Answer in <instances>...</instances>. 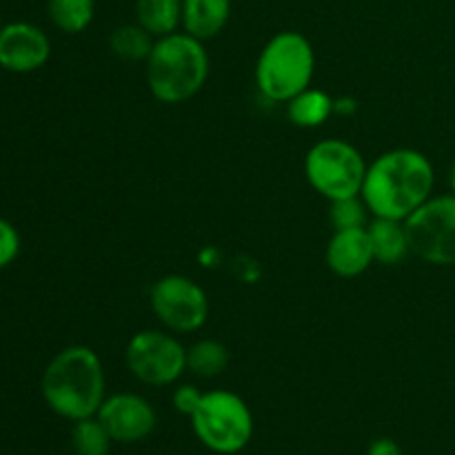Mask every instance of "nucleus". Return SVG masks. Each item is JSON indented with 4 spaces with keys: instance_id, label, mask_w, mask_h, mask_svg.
I'll use <instances>...</instances> for the list:
<instances>
[{
    "instance_id": "obj_24",
    "label": "nucleus",
    "mask_w": 455,
    "mask_h": 455,
    "mask_svg": "<svg viewBox=\"0 0 455 455\" xmlns=\"http://www.w3.org/2000/svg\"><path fill=\"white\" fill-rule=\"evenodd\" d=\"M367 455H404L403 447L391 438H378L369 444Z\"/></svg>"
},
{
    "instance_id": "obj_9",
    "label": "nucleus",
    "mask_w": 455,
    "mask_h": 455,
    "mask_svg": "<svg viewBox=\"0 0 455 455\" xmlns=\"http://www.w3.org/2000/svg\"><path fill=\"white\" fill-rule=\"evenodd\" d=\"M149 305L160 324L172 333L200 331L209 318L207 291L182 274L156 280L149 291Z\"/></svg>"
},
{
    "instance_id": "obj_19",
    "label": "nucleus",
    "mask_w": 455,
    "mask_h": 455,
    "mask_svg": "<svg viewBox=\"0 0 455 455\" xmlns=\"http://www.w3.org/2000/svg\"><path fill=\"white\" fill-rule=\"evenodd\" d=\"M47 12L62 34H83L96 16V0H49Z\"/></svg>"
},
{
    "instance_id": "obj_13",
    "label": "nucleus",
    "mask_w": 455,
    "mask_h": 455,
    "mask_svg": "<svg viewBox=\"0 0 455 455\" xmlns=\"http://www.w3.org/2000/svg\"><path fill=\"white\" fill-rule=\"evenodd\" d=\"M231 18V0H182V29L198 40H212Z\"/></svg>"
},
{
    "instance_id": "obj_10",
    "label": "nucleus",
    "mask_w": 455,
    "mask_h": 455,
    "mask_svg": "<svg viewBox=\"0 0 455 455\" xmlns=\"http://www.w3.org/2000/svg\"><path fill=\"white\" fill-rule=\"evenodd\" d=\"M98 420L118 444H136L149 438L158 425L154 404L138 394L107 395L96 413Z\"/></svg>"
},
{
    "instance_id": "obj_21",
    "label": "nucleus",
    "mask_w": 455,
    "mask_h": 455,
    "mask_svg": "<svg viewBox=\"0 0 455 455\" xmlns=\"http://www.w3.org/2000/svg\"><path fill=\"white\" fill-rule=\"evenodd\" d=\"M329 222L333 231L338 229H360L369 225V207L364 204L363 196L333 200L329 207Z\"/></svg>"
},
{
    "instance_id": "obj_23",
    "label": "nucleus",
    "mask_w": 455,
    "mask_h": 455,
    "mask_svg": "<svg viewBox=\"0 0 455 455\" xmlns=\"http://www.w3.org/2000/svg\"><path fill=\"white\" fill-rule=\"evenodd\" d=\"M203 395H204V391H200L198 387L180 385V387H176V391H173L172 404H173V409L180 413V416L191 418L196 413V409L200 407V403H203Z\"/></svg>"
},
{
    "instance_id": "obj_6",
    "label": "nucleus",
    "mask_w": 455,
    "mask_h": 455,
    "mask_svg": "<svg viewBox=\"0 0 455 455\" xmlns=\"http://www.w3.org/2000/svg\"><path fill=\"white\" fill-rule=\"evenodd\" d=\"M367 167L363 154L340 138L318 140L305 156L307 182L329 203L360 196Z\"/></svg>"
},
{
    "instance_id": "obj_22",
    "label": "nucleus",
    "mask_w": 455,
    "mask_h": 455,
    "mask_svg": "<svg viewBox=\"0 0 455 455\" xmlns=\"http://www.w3.org/2000/svg\"><path fill=\"white\" fill-rule=\"evenodd\" d=\"M20 253V234L9 220L0 218V269L12 265Z\"/></svg>"
},
{
    "instance_id": "obj_25",
    "label": "nucleus",
    "mask_w": 455,
    "mask_h": 455,
    "mask_svg": "<svg viewBox=\"0 0 455 455\" xmlns=\"http://www.w3.org/2000/svg\"><path fill=\"white\" fill-rule=\"evenodd\" d=\"M333 111L336 114H354L355 100L354 98H338V100H333Z\"/></svg>"
},
{
    "instance_id": "obj_14",
    "label": "nucleus",
    "mask_w": 455,
    "mask_h": 455,
    "mask_svg": "<svg viewBox=\"0 0 455 455\" xmlns=\"http://www.w3.org/2000/svg\"><path fill=\"white\" fill-rule=\"evenodd\" d=\"M367 231L369 238H371L373 260L380 262V265H400L411 253L404 222L389 220V218H373V222L367 225Z\"/></svg>"
},
{
    "instance_id": "obj_11",
    "label": "nucleus",
    "mask_w": 455,
    "mask_h": 455,
    "mask_svg": "<svg viewBox=\"0 0 455 455\" xmlns=\"http://www.w3.org/2000/svg\"><path fill=\"white\" fill-rule=\"evenodd\" d=\"M52 40L31 22H9L0 29V67L12 74H34L47 65Z\"/></svg>"
},
{
    "instance_id": "obj_15",
    "label": "nucleus",
    "mask_w": 455,
    "mask_h": 455,
    "mask_svg": "<svg viewBox=\"0 0 455 455\" xmlns=\"http://www.w3.org/2000/svg\"><path fill=\"white\" fill-rule=\"evenodd\" d=\"M333 98L323 89H305L287 102V118L293 127L315 129L331 118Z\"/></svg>"
},
{
    "instance_id": "obj_8",
    "label": "nucleus",
    "mask_w": 455,
    "mask_h": 455,
    "mask_svg": "<svg viewBox=\"0 0 455 455\" xmlns=\"http://www.w3.org/2000/svg\"><path fill=\"white\" fill-rule=\"evenodd\" d=\"M124 363L142 385L169 387L187 371V349L172 331L145 329L127 342Z\"/></svg>"
},
{
    "instance_id": "obj_5",
    "label": "nucleus",
    "mask_w": 455,
    "mask_h": 455,
    "mask_svg": "<svg viewBox=\"0 0 455 455\" xmlns=\"http://www.w3.org/2000/svg\"><path fill=\"white\" fill-rule=\"evenodd\" d=\"M191 420L196 438L213 453L235 455L253 438V413L238 394L227 389L204 391Z\"/></svg>"
},
{
    "instance_id": "obj_4",
    "label": "nucleus",
    "mask_w": 455,
    "mask_h": 455,
    "mask_svg": "<svg viewBox=\"0 0 455 455\" xmlns=\"http://www.w3.org/2000/svg\"><path fill=\"white\" fill-rule=\"evenodd\" d=\"M315 52L298 31H280L262 47L256 62V87L267 100L289 102L311 87Z\"/></svg>"
},
{
    "instance_id": "obj_26",
    "label": "nucleus",
    "mask_w": 455,
    "mask_h": 455,
    "mask_svg": "<svg viewBox=\"0 0 455 455\" xmlns=\"http://www.w3.org/2000/svg\"><path fill=\"white\" fill-rule=\"evenodd\" d=\"M449 185H451V191L455 194V160L451 164V172H449Z\"/></svg>"
},
{
    "instance_id": "obj_3",
    "label": "nucleus",
    "mask_w": 455,
    "mask_h": 455,
    "mask_svg": "<svg viewBox=\"0 0 455 455\" xmlns=\"http://www.w3.org/2000/svg\"><path fill=\"white\" fill-rule=\"evenodd\" d=\"M145 62L147 87L163 105L191 100L209 78V53L204 43L185 31L156 38Z\"/></svg>"
},
{
    "instance_id": "obj_20",
    "label": "nucleus",
    "mask_w": 455,
    "mask_h": 455,
    "mask_svg": "<svg viewBox=\"0 0 455 455\" xmlns=\"http://www.w3.org/2000/svg\"><path fill=\"white\" fill-rule=\"evenodd\" d=\"M111 444H114V440L96 416L74 422L71 447H74L76 455H109Z\"/></svg>"
},
{
    "instance_id": "obj_17",
    "label": "nucleus",
    "mask_w": 455,
    "mask_h": 455,
    "mask_svg": "<svg viewBox=\"0 0 455 455\" xmlns=\"http://www.w3.org/2000/svg\"><path fill=\"white\" fill-rule=\"evenodd\" d=\"M229 349L220 340L203 338L187 349V371L198 378H218L229 367Z\"/></svg>"
},
{
    "instance_id": "obj_2",
    "label": "nucleus",
    "mask_w": 455,
    "mask_h": 455,
    "mask_svg": "<svg viewBox=\"0 0 455 455\" xmlns=\"http://www.w3.org/2000/svg\"><path fill=\"white\" fill-rule=\"evenodd\" d=\"M44 404L69 422L93 418L107 398L102 360L92 347L71 345L58 351L40 378Z\"/></svg>"
},
{
    "instance_id": "obj_7",
    "label": "nucleus",
    "mask_w": 455,
    "mask_h": 455,
    "mask_svg": "<svg viewBox=\"0 0 455 455\" xmlns=\"http://www.w3.org/2000/svg\"><path fill=\"white\" fill-rule=\"evenodd\" d=\"M411 253L435 267L455 265V194L431 196L404 220Z\"/></svg>"
},
{
    "instance_id": "obj_1",
    "label": "nucleus",
    "mask_w": 455,
    "mask_h": 455,
    "mask_svg": "<svg viewBox=\"0 0 455 455\" xmlns=\"http://www.w3.org/2000/svg\"><path fill=\"white\" fill-rule=\"evenodd\" d=\"M435 172L431 160L418 149H391L367 167L363 182L364 204L373 218L404 222L431 198Z\"/></svg>"
},
{
    "instance_id": "obj_18",
    "label": "nucleus",
    "mask_w": 455,
    "mask_h": 455,
    "mask_svg": "<svg viewBox=\"0 0 455 455\" xmlns=\"http://www.w3.org/2000/svg\"><path fill=\"white\" fill-rule=\"evenodd\" d=\"M156 38L140 27L138 22H129V25H120L111 31L109 36V47L114 52V56H118L120 60L127 62H140L147 60L154 49Z\"/></svg>"
},
{
    "instance_id": "obj_27",
    "label": "nucleus",
    "mask_w": 455,
    "mask_h": 455,
    "mask_svg": "<svg viewBox=\"0 0 455 455\" xmlns=\"http://www.w3.org/2000/svg\"><path fill=\"white\" fill-rule=\"evenodd\" d=\"M0 29H3V20H0Z\"/></svg>"
},
{
    "instance_id": "obj_16",
    "label": "nucleus",
    "mask_w": 455,
    "mask_h": 455,
    "mask_svg": "<svg viewBox=\"0 0 455 455\" xmlns=\"http://www.w3.org/2000/svg\"><path fill=\"white\" fill-rule=\"evenodd\" d=\"M136 22L154 38L176 34L182 25V0H136Z\"/></svg>"
},
{
    "instance_id": "obj_12",
    "label": "nucleus",
    "mask_w": 455,
    "mask_h": 455,
    "mask_svg": "<svg viewBox=\"0 0 455 455\" xmlns=\"http://www.w3.org/2000/svg\"><path fill=\"white\" fill-rule=\"evenodd\" d=\"M327 267L340 278H358L373 265L371 238L367 227L360 229H338L333 231L331 240L324 253Z\"/></svg>"
}]
</instances>
